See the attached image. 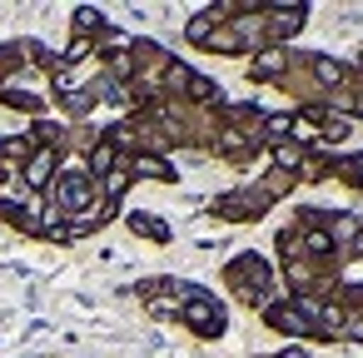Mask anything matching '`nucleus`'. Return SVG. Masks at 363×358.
<instances>
[{"instance_id":"obj_1","label":"nucleus","mask_w":363,"mask_h":358,"mask_svg":"<svg viewBox=\"0 0 363 358\" xmlns=\"http://www.w3.org/2000/svg\"><path fill=\"white\" fill-rule=\"evenodd\" d=\"M184 323H189L194 333H219V328H224V313H219V303H214L209 293H189V303H184Z\"/></svg>"},{"instance_id":"obj_2","label":"nucleus","mask_w":363,"mask_h":358,"mask_svg":"<svg viewBox=\"0 0 363 358\" xmlns=\"http://www.w3.org/2000/svg\"><path fill=\"white\" fill-rule=\"evenodd\" d=\"M90 204V184L80 179V174H70L65 184H60V209H85Z\"/></svg>"},{"instance_id":"obj_3","label":"nucleus","mask_w":363,"mask_h":358,"mask_svg":"<svg viewBox=\"0 0 363 358\" xmlns=\"http://www.w3.org/2000/svg\"><path fill=\"white\" fill-rule=\"evenodd\" d=\"M50 164H55V155H50V150H40V155L30 160V169H26V179H30V184H45V179H50Z\"/></svg>"},{"instance_id":"obj_4","label":"nucleus","mask_w":363,"mask_h":358,"mask_svg":"<svg viewBox=\"0 0 363 358\" xmlns=\"http://www.w3.org/2000/svg\"><path fill=\"white\" fill-rule=\"evenodd\" d=\"M130 224H135V234H150V239H160V244H164V239H169V229H164V224H160V219H145V214H135V219H130Z\"/></svg>"},{"instance_id":"obj_5","label":"nucleus","mask_w":363,"mask_h":358,"mask_svg":"<svg viewBox=\"0 0 363 358\" xmlns=\"http://www.w3.org/2000/svg\"><path fill=\"white\" fill-rule=\"evenodd\" d=\"M313 75H318L323 85H338V80H343V70H338L333 60H323V55H313Z\"/></svg>"},{"instance_id":"obj_6","label":"nucleus","mask_w":363,"mask_h":358,"mask_svg":"<svg viewBox=\"0 0 363 358\" xmlns=\"http://www.w3.org/2000/svg\"><path fill=\"white\" fill-rule=\"evenodd\" d=\"M274 70H284V50H269L254 60V75H274Z\"/></svg>"},{"instance_id":"obj_7","label":"nucleus","mask_w":363,"mask_h":358,"mask_svg":"<svg viewBox=\"0 0 363 358\" xmlns=\"http://www.w3.org/2000/svg\"><path fill=\"white\" fill-rule=\"evenodd\" d=\"M100 26H105V21H100V11H80V16H75V30H80V35L100 30Z\"/></svg>"},{"instance_id":"obj_8","label":"nucleus","mask_w":363,"mask_h":358,"mask_svg":"<svg viewBox=\"0 0 363 358\" xmlns=\"http://www.w3.org/2000/svg\"><path fill=\"white\" fill-rule=\"evenodd\" d=\"M214 21H219V16H194V21H189V40H204V35L214 30Z\"/></svg>"},{"instance_id":"obj_9","label":"nucleus","mask_w":363,"mask_h":358,"mask_svg":"<svg viewBox=\"0 0 363 358\" xmlns=\"http://www.w3.org/2000/svg\"><path fill=\"white\" fill-rule=\"evenodd\" d=\"M115 164V145H100L95 155H90V169H110Z\"/></svg>"},{"instance_id":"obj_10","label":"nucleus","mask_w":363,"mask_h":358,"mask_svg":"<svg viewBox=\"0 0 363 358\" xmlns=\"http://www.w3.org/2000/svg\"><path fill=\"white\" fill-rule=\"evenodd\" d=\"M125 184H130V174H125V169H110V179H105V189H110V194H125Z\"/></svg>"},{"instance_id":"obj_11","label":"nucleus","mask_w":363,"mask_h":358,"mask_svg":"<svg viewBox=\"0 0 363 358\" xmlns=\"http://www.w3.org/2000/svg\"><path fill=\"white\" fill-rule=\"evenodd\" d=\"M279 358H308V353H303V348H284Z\"/></svg>"}]
</instances>
